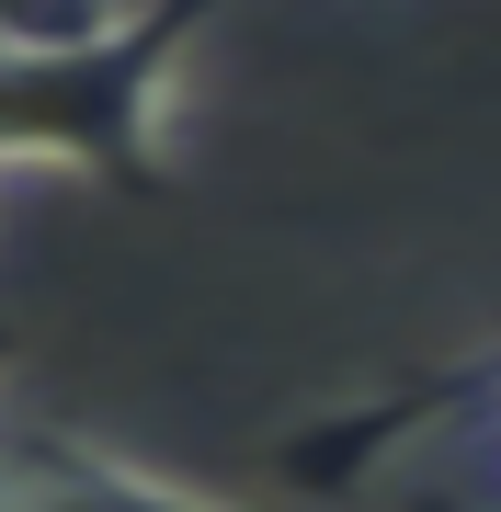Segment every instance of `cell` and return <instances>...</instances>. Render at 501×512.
I'll list each match as a JSON object with an SVG mask.
<instances>
[{
  "label": "cell",
  "mask_w": 501,
  "mask_h": 512,
  "mask_svg": "<svg viewBox=\"0 0 501 512\" xmlns=\"http://www.w3.org/2000/svg\"><path fill=\"white\" fill-rule=\"evenodd\" d=\"M228 0H137L69 46H0V171L160 194L183 148V69Z\"/></svg>",
  "instance_id": "obj_1"
},
{
  "label": "cell",
  "mask_w": 501,
  "mask_h": 512,
  "mask_svg": "<svg viewBox=\"0 0 501 512\" xmlns=\"http://www.w3.org/2000/svg\"><path fill=\"white\" fill-rule=\"evenodd\" d=\"M0 512H240L228 490H194L183 467H149L103 433H0Z\"/></svg>",
  "instance_id": "obj_2"
},
{
  "label": "cell",
  "mask_w": 501,
  "mask_h": 512,
  "mask_svg": "<svg viewBox=\"0 0 501 512\" xmlns=\"http://www.w3.org/2000/svg\"><path fill=\"white\" fill-rule=\"evenodd\" d=\"M126 12L137 0H0V46H69V35H103Z\"/></svg>",
  "instance_id": "obj_3"
},
{
  "label": "cell",
  "mask_w": 501,
  "mask_h": 512,
  "mask_svg": "<svg viewBox=\"0 0 501 512\" xmlns=\"http://www.w3.org/2000/svg\"><path fill=\"white\" fill-rule=\"evenodd\" d=\"M456 421H467V456H479V501L467 512H501V376L479 387V399H456Z\"/></svg>",
  "instance_id": "obj_4"
}]
</instances>
